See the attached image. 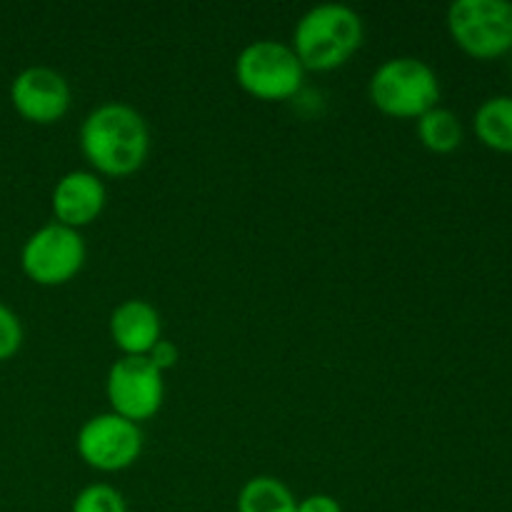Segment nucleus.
Returning <instances> with one entry per match:
<instances>
[{
	"instance_id": "6e6552de",
	"label": "nucleus",
	"mask_w": 512,
	"mask_h": 512,
	"mask_svg": "<svg viewBox=\"0 0 512 512\" xmlns=\"http://www.w3.org/2000/svg\"><path fill=\"white\" fill-rule=\"evenodd\" d=\"M78 453L90 468L118 473L130 468L143 453V430L138 423L113 413H98L78 430Z\"/></svg>"
},
{
	"instance_id": "423d86ee",
	"label": "nucleus",
	"mask_w": 512,
	"mask_h": 512,
	"mask_svg": "<svg viewBox=\"0 0 512 512\" xmlns=\"http://www.w3.org/2000/svg\"><path fill=\"white\" fill-rule=\"evenodd\" d=\"M88 258L85 238L70 225L45 223L28 235L20 250L23 273L38 285H63L80 273Z\"/></svg>"
},
{
	"instance_id": "9b49d317",
	"label": "nucleus",
	"mask_w": 512,
	"mask_h": 512,
	"mask_svg": "<svg viewBox=\"0 0 512 512\" xmlns=\"http://www.w3.org/2000/svg\"><path fill=\"white\" fill-rule=\"evenodd\" d=\"M110 338L123 355H148L163 338V323L153 303L143 298H128L110 313Z\"/></svg>"
},
{
	"instance_id": "2eb2a0df",
	"label": "nucleus",
	"mask_w": 512,
	"mask_h": 512,
	"mask_svg": "<svg viewBox=\"0 0 512 512\" xmlns=\"http://www.w3.org/2000/svg\"><path fill=\"white\" fill-rule=\"evenodd\" d=\"M70 512H128V503L113 485L93 483L75 495Z\"/></svg>"
},
{
	"instance_id": "ddd939ff",
	"label": "nucleus",
	"mask_w": 512,
	"mask_h": 512,
	"mask_svg": "<svg viewBox=\"0 0 512 512\" xmlns=\"http://www.w3.org/2000/svg\"><path fill=\"white\" fill-rule=\"evenodd\" d=\"M475 135L488 148L512 153V95H493L475 110Z\"/></svg>"
},
{
	"instance_id": "20e7f679",
	"label": "nucleus",
	"mask_w": 512,
	"mask_h": 512,
	"mask_svg": "<svg viewBox=\"0 0 512 512\" xmlns=\"http://www.w3.org/2000/svg\"><path fill=\"white\" fill-rule=\"evenodd\" d=\"M235 78L245 93L260 100H285L298 95L305 80V65L293 45L260 38L245 45L235 58Z\"/></svg>"
},
{
	"instance_id": "a211bd4d",
	"label": "nucleus",
	"mask_w": 512,
	"mask_h": 512,
	"mask_svg": "<svg viewBox=\"0 0 512 512\" xmlns=\"http://www.w3.org/2000/svg\"><path fill=\"white\" fill-rule=\"evenodd\" d=\"M298 512H343L338 500L328 493H313L298 500Z\"/></svg>"
},
{
	"instance_id": "f3484780",
	"label": "nucleus",
	"mask_w": 512,
	"mask_h": 512,
	"mask_svg": "<svg viewBox=\"0 0 512 512\" xmlns=\"http://www.w3.org/2000/svg\"><path fill=\"white\" fill-rule=\"evenodd\" d=\"M148 358H150V363L160 370V373H165V370L175 368V363H178V348H175V343H170V340L160 338L158 343L150 348Z\"/></svg>"
},
{
	"instance_id": "f8f14e48",
	"label": "nucleus",
	"mask_w": 512,
	"mask_h": 512,
	"mask_svg": "<svg viewBox=\"0 0 512 512\" xmlns=\"http://www.w3.org/2000/svg\"><path fill=\"white\" fill-rule=\"evenodd\" d=\"M235 508L238 512H298V498L283 480L255 475L240 488Z\"/></svg>"
},
{
	"instance_id": "39448f33",
	"label": "nucleus",
	"mask_w": 512,
	"mask_h": 512,
	"mask_svg": "<svg viewBox=\"0 0 512 512\" xmlns=\"http://www.w3.org/2000/svg\"><path fill=\"white\" fill-rule=\"evenodd\" d=\"M448 30L455 43L473 58H500L512 50V3L455 0L448 8Z\"/></svg>"
},
{
	"instance_id": "f03ea898",
	"label": "nucleus",
	"mask_w": 512,
	"mask_h": 512,
	"mask_svg": "<svg viewBox=\"0 0 512 512\" xmlns=\"http://www.w3.org/2000/svg\"><path fill=\"white\" fill-rule=\"evenodd\" d=\"M365 25L345 3H318L293 28V50L305 70H333L363 45Z\"/></svg>"
},
{
	"instance_id": "1a4fd4ad",
	"label": "nucleus",
	"mask_w": 512,
	"mask_h": 512,
	"mask_svg": "<svg viewBox=\"0 0 512 512\" xmlns=\"http://www.w3.org/2000/svg\"><path fill=\"white\" fill-rule=\"evenodd\" d=\"M10 100L25 120L48 125L68 113L70 83L50 65H28L10 83Z\"/></svg>"
},
{
	"instance_id": "dca6fc26",
	"label": "nucleus",
	"mask_w": 512,
	"mask_h": 512,
	"mask_svg": "<svg viewBox=\"0 0 512 512\" xmlns=\"http://www.w3.org/2000/svg\"><path fill=\"white\" fill-rule=\"evenodd\" d=\"M23 345V323L13 308L0 300V363L10 360Z\"/></svg>"
},
{
	"instance_id": "7ed1b4c3",
	"label": "nucleus",
	"mask_w": 512,
	"mask_h": 512,
	"mask_svg": "<svg viewBox=\"0 0 512 512\" xmlns=\"http://www.w3.org/2000/svg\"><path fill=\"white\" fill-rule=\"evenodd\" d=\"M368 95L378 110L393 118H415L440 100L438 73L415 55H395L373 70Z\"/></svg>"
},
{
	"instance_id": "4468645a",
	"label": "nucleus",
	"mask_w": 512,
	"mask_h": 512,
	"mask_svg": "<svg viewBox=\"0 0 512 512\" xmlns=\"http://www.w3.org/2000/svg\"><path fill=\"white\" fill-rule=\"evenodd\" d=\"M418 138L433 153H450L463 143V123L448 108H430L418 118Z\"/></svg>"
},
{
	"instance_id": "0eeeda50",
	"label": "nucleus",
	"mask_w": 512,
	"mask_h": 512,
	"mask_svg": "<svg viewBox=\"0 0 512 512\" xmlns=\"http://www.w3.org/2000/svg\"><path fill=\"white\" fill-rule=\"evenodd\" d=\"M105 393L113 413L143 423L163 408L165 380L148 355H120L108 370Z\"/></svg>"
},
{
	"instance_id": "f257e3e1",
	"label": "nucleus",
	"mask_w": 512,
	"mask_h": 512,
	"mask_svg": "<svg viewBox=\"0 0 512 512\" xmlns=\"http://www.w3.org/2000/svg\"><path fill=\"white\" fill-rule=\"evenodd\" d=\"M80 150L98 175H130L150 153V128L140 110L123 100H105L80 125Z\"/></svg>"
},
{
	"instance_id": "9d476101",
	"label": "nucleus",
	"mask_w": 512,
	"mask_h": 512,
	"mask_svg": "<svg viewBox=\"0 0 512 512\" xmlns=\"http://www.w3.org/2000/svg\"><path fill=\"white\" fill-rule=\"evenodd\" d=\"M108 203V188L103 178L95 170H70L55 183L53 198V215L58 223L70 225L80 230L83 225H90Z\"/></svg>"
}]
</instances>
